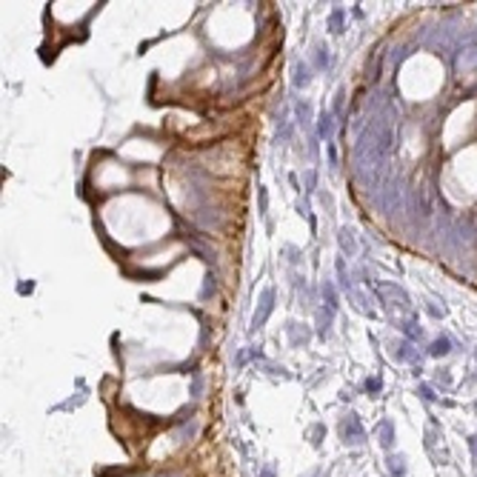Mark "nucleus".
<instances>
[{"instance_id": "39448f33", "label": "nucleus", "mask_w": 477, "mask_h": 477, "mask_svg": "<svg viewBox=\"0 0 477 477\" xmlns=\"http://www.w3.org/2000/svg\"><path fill=\"white\" fill-rule=\"evenodd\" d=\"M343 431H346V438H351V443H360V440H363V429H360L354 414H349V420L343 423Z\"/></svg>"}, {"instance_id": "f8f14e48", "label": "nucleus", "mask_w": 477, "mask_h": 477, "mask_svg": "<svg viewBox=\"0 0 477 477\" xmlns=\"http://www.w3.org/2000/svg\"><path fill=\"white\" fill-rule=\"evenodd\" d=\"M260 212L266 214V189H260Z\"/></svg>"}, {"instance_id": "0eeeda50", "label": "nucleus", "mask_w": 477, "mask_h": 477, "mask_svg": "<svg viewBox=\"0 0 477 477\" xmlns=\"http://www.w3.org/2000/svg\"><path fill=\"white\" fill-rule=\"evenodd\" d=\"M323 297H326V303H329V312H334V309H337V294H334V286L331 283H323Z\"/></svg>"}, {"instance_id": "20e7f679", "label": "nucleus", "mask_w": 477, "mask_h": 477, "mask_svg": "<svg viewBox=\"0 0 477 477\" xmlns=\"http://www.w3.org/2000/svg\"><path fill=\"white\" fill-rule=\"evenodd\" d=\"M317 132H320V137H326V143H331V132H334V112H323V114H320Z\"/></svg>"}, {"instance_id": "423d86ee", "label": "nucleus", "mask_w": 477, "mask_h": 477, "mask_svg": "<svg viewBox=\"0 0 477 477\" xmlns=\"http://www.w3.org/2000/svg\"><path fill=\"white\" fill-rule=\"evenodd\" d=\"M340 249H343V254H354V249H357V246H354V237H351V232L349 229H340Z\"/></svg>"}, {"instance_id": "9b49d317", "label": "nucleus", "mask_w": 477, "mask_h": 477, "mask_svg": "<svg viewBox=\"0 0 477 477\" xmlns=\"http://www.w3.org/2000/svg\"><path fill=\"white\" fill-rule=\"evenodd\" d=\"M446 351H449V340H434V343H431V354H434V357H438V354H446Z\"/></svg>"}, {"instance_id": "ddd939ff", "label": "nucleus", "mask_w": 477, "mask_h": 477, "mask_svg": "<svg viewBox=\"0 0 477 477\" xmlns=\"http://www.w3.org/2000/svg\"><path fill=\"white\" fill-rule=\"evenodd\" d=\"M366 386H369V391H377L380 389V380H369Z\"/></svg>"}, {"instance_id": "1a4fd4ad", "label": "nucleus", "mask_w": 477, "mask_h": 477, "mask_svg": "<svg viewBox=\"0 0 477 477\" xmlns=\"http://www.w3.org/2000/svg\"><path fill=\"white\" fill-rule=\"evenodd\" d=\"M314 63H317L320 69L329 66V49H326L323 43H317V54H314Z\"/></svg>"}, {"instance_id": "f257e3e1", "label": "nucleus", "mask_w": 477, "mask_h": 477, "mask_svg": "<svg viewBox=\"0 0 477 477\" xmlns=\"http://www.w3.org/2000/svg\"><path fill=\"white\" fill-rule=\"evenodd\" d=\"M391 149H394V129H391V123L383 117L369 120V126L363 129V134L357 140V166L374 189L383 183L386 172H389Z\"/></svg>"}, {"instance_id": "9d476101", "label": "nucleus", "mask_w": 477, "mask_h": 477, "mask_svg": "<svg viewBox=\"0 0 477 477\" xmlns=\"http://www.w3.org/2000/svg\"><path fill=\"white\" fill-rule=\"evenodd\" d=\"M297 117H300V123H312V106L309 103H297Z\"/></svg>"}, {"instance_id": "7ed1b4c3", "label": "nucleus", "mask_w": 477, "mask_h": 477, "mask_svg": "<svg viewBox=\"0 0 477 477\" xmlns=\"http://www.w3.org/2000/svg\"><path fill=\"white\" fill-rule=\"evenodd\" d=\"M312 69H309V63H303V60H297L294 63V86L297 89H303V86H309V80H312Z\"/></svg>"}, {"instance_id": "f03ea898", "label": "nucleus", "mask_w": 477, "mask_h": 477, "mask_svg": "<svg viewBox=\"0 0 477 477\" xmlns=\"http://www.w3.org/2000/svg\"><path fill=\"white\" fill-rule=\"evenodd\" d=\"M272 309H274V289H266V292H263V297H260L257 312H254V317H252V326H254V329H260V326H263L266 320H269Z\"/></svg>"}, {"instance_id": "6e6552de", "label": "nucleus", "mask_w": 477, "mask_h": 477, "mask_svg": "<svg viewBox=\"0 0 477 477\" xmlns=\"http://www.w3.org/2000/svg\"><path fill=\"white\" fill-rule=\"evenodd\" d=\"M329 26H331V32H343V9H334V12H331Z\"/></svg>"}]
</instances>
